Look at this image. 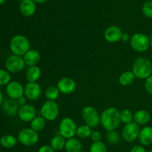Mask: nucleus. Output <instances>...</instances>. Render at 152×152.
<instances>
[{
    "label": "nucleus",
    "instance_id": "obj_9",
    "mask_svg": "<svg viewBox=\"0 0 152 152\" xmlns=\"http://www.w3.org/2000/svg\"><path fill=\"white\" fill-rule=\"evenodd\" d=\"M140 131V125L132 122L124 125L122 130V137L127 142H133L138 139Z\"/></svg>",
    "mask_w": 152,
    "mask_h": 152
},
{
    "label": "nucleus",
    "instance_id": "obj_21",
    "mask_svg": "<svg viewBox=\"0 0 152 152\" xmlns=\"http://www.w3.org/2000/svg\"><path fill=\"white\" fill-rule=\"evenodd\" d=\"M66 152H80L83 150V144L75 137L68 139L65 145Z\"/></svg>",
    "mask_w": 152,
    "mask_h": 152
},
{
    "label": "nucleus",
    "instance_id": "obj_32",
    "mask_svg": "<svg viewBox=\"0 0 152 152\" xmlns=\"http://www.w3.org/2000/svg\"><path fill=\"white\" fill-rule=\"evenodd\" d=\"M10 72L7 69H0V86L7 85L10 81Z\"/></svg>",
    "mask_w": 152,
    "mask_h": 152
},
{
    "label": "nucleus",
    "instance_id": "obj_23",
    "mask_svg": "<svg viewBox=\"0 0 152 152\" xmlns=\"http://www.w3.org/2000/svg\"><path fill=\"white\" fill-rule=\"evenodd\" d=\"M136 77L132 71H125L119 77V82L123 86H128L132 85L134 82Z\"/></svg>",
    "mask_w": 152,
    "mask_h": 152
},
{
    "label": "nucleus",
    "instance_id": "obj_12",
    "mask_svg": "<svg viewBox=\"0 0 152 152\" xmlns=\"http://www.w3.org/2000/svg\"><path fill=\"white\" fill-rule=\"evenodd\" d=\"M56 86L60 93L69 95L73 93L77 89V83L74 79L69 77H64L58 80Z\"/></svg>",
    "mask_w": 152,
    "mask_h": 152
},
{
    "label": "nucleus",
    "instance_id": "obj_37",
    "mask_svg": "<svg viewBox=\"0 0 152 152\" xmlns=\"http://www.w3.org/2000/svg\"><path fill=\"white\" fill-rule=\"evenodd\" d=\"M38 152H55V151L50 145H44L39 148Z\"/></svg>",
    "mask_w": 152,
    "mask_h": 152
},
{
    "label": "nucleus",
    "instance_id": "obj_10",
    "mask_svg": "<svg viewBox=\"0 0 152 152\" xmlns=\"http://www.w3.org/2000/svg\"><path fill=\"white\" fill-rule=\"evenodd\" d=\"M25 65L23 57L16 55L8 57L5 61L6 69L11 73L20 72L25 69Z\"/></svg>",
    "mask_w": 152,
    "mask_h": 152
},
{
    "label": "nucleus",
    "instance_id": "obj_6",
    "mask_svg": "<svg viewBox=\"0 0 152 152\" xmlns=\"http://www.w3.org/2000/svg\"><path fill=\"white\" fill-rule=\"evenodd\" d=\"M77 125L75 121L70 117H65L59 124V134L66 139L74 137L77 134Z\"/></svg>",
    "mask_w": 152,
    "mask_h": 152
},
{
    "label": "nucleus",
    "instance_id": "obj_26",
    "mask_svg": "<svg viewBox=\"0 0 152 152\" xmlns=\"http://www.w3.org/2000/svg\"><path fill=\"white\" fill-rule=\"evenodd\" d=\"M46 126V120L42 116H36L31 122V128L37 132L42 131Z\"/></svg>",
    "mask_w": 152,
    "mask_h": 152
},
{
    "label": "nucleus",
    "instance_id": "obj_36",
    "mask_svg": "<svg viewBox=\"0 0 152 152\" xmlns=\"http://www.w3.org/2000/svg\"><path fill=\"white\" fill-rule=\"evenodd\" d=\"M130 152H146V150L142 145H135L131 148Z\"/></svg>",
    "mask_w": 152,
    "mask_h": 152
},
{
    "label": "nucleus",
    "instance_id": "obj_45",
    "mask_svg": "<svg viewBox=\"0 0 152 152\" xmlns=\"http://www.w3.org/2000/svg\"><path fill=\"white\" fill-rule=\"evenodd\" d=\"M18 1H23V0H18Z\"/></svg>",
    "mask_w": 152,
    "mask_h": 152
},
{
    "label": "nucleus",
    "instance_id": "obj_15",
    "mask_svg": "<svg viewBox=\"0 0 152 152\" xmlns=\"http://www.w3.org/2000/svg\"><path fill=\"white\" fill-rule=\"evenodd\" d=\"M123 31L117 25H111L104 31V38L107 42L111 43H117L121 40Z\"/></svg>",
    "mask_w": 152,
    "mask_h": 152
},
{
    "label": "nucleus",
    "instance_id": "obj_41",
    "mask_svg": "<svg viewBox=\"0 0 152 152\" xmlns=\"http://www.w3.org/2000/svg\"><path fill=\"white\" fill-rule=\"evenodd\" d=\"M3 101H4V96H3L2 92H1V90H0V106L2 104Z\"/></svg>",
    "mask_w": 152,
    "mask_h": 152
},
{
    "label": "nucleus",
    "instance_id": "obj_2",
    "mask_svg": "<svg viewBox=\"0 0 152 152\" xmlns=\"http://www.w3.org/2000/svg\"><path fill=\"white\" fill-rule=\"evenodd\" d=\"M132 71L136 78L146 79L152 75V62L145 57H140L134 61Z\"/></svg>",
    "mask_w": 152,
    "mask_h": 152
},
{
    "label": "nucleus",
    "instance_id": "obj_46",
    "mask_svg": "<svg viewBox=\"0 0 152 152\" xmlns=\"http://www.w3.org/2000/svg\"><path fill=\"white\" fill-rule=\"evenodd\" d=\"M148 152H152V150H151V151H148Z\"/></svg>",
    "mask_w": 152,
    "mask_h": 152
},
{
    "label": "nucleus",
    "instance_id": "obj_40",
    "mask_svg": "<svg viewBox=\"0 0 152 152\" xmlns=\"http://www.w3.org/2000/svg\"><path fill=\"white\" fill-rule=\"evenodd\" d=\"M33 1H35L37 4H43V3H45L48 0H33Z\"/></svg>",
    "mask_w": 152,
    "mask_h": 152
},
{
    "label": "nucleus",
    "instance_id": "obj_11",
    "mask_svg": "<svg viewBox=\"0 0 152 152\" xmlns=\"http://www.w3.org/2000/svg\"><path fill=\"white\" fill-rule=\"evenodd\" d=\"M41 93V86L37 82H28L24 86V95L30 101H37Z\"/></svg>",
    "mask_w": 152,
    "mask_h": 152
},
{
    "label": "nucleus",
    "instance_id": "obj_20",
    "mask_svg": "<svg viewBox=\"0 0 152 152\" xmlns=\"http://www.w3.org/2000/svg\"><path fill=\"white\" fill-rule=\"evenodd\" d=\"M151 120V115L147 110H139L134 113V122L137 125H145Z\"/></svg>",
    "mask_w": 152,
    "mask_h": 152
},
{
    "label": "nucleus",
    "instance_id": "obj_17",
    "mask_svg": "<svg viewBox=\"0 0 152 152\" xmlns=\"http://www.w3.org/2000/svg\"><path fill=\"white\" fill-rule=\"evenodd\" d=\"M19 10L24 16L30 17L37 10V3L33 0H23L19 4Z\"/></svg>",
    "mask_w": 152,
    "mask_h": 152
},
{
    "label": "nucleus",
    "instance_id": "obj_42",
    "mask_svg": "<svg viewBox=\"0 0 152 152\" xmlns=\"http://www.w3.org/2000/svg\"><path fill=\"white\" fill-rule=\"evenodd\" d=\"M5 1H6V0H0V5H1V4H4V3L5 2Z\"/></svg>",
    "mask_w": 152,
    "mask_h": 152
},
{
    "label": "nucleus",
    "instance_id": "obj_25",
    "mask_svg": "<svg viewBox=\"0 0 152 152\" xmlns=\"http://www.w3.org/2000/svg\"><path fill=\"white\" fill-rule=\"evenodd\" d=\"M18 139L11 134H6L0 139V144L5 148H12L16 145Z\"/></svg>",
    "mask_w": 152,
    "mask_h": 152
},
{
    "label": "nucleus",
    "instance_id": "obj_43",
    "mask_svg": "<svg viewBox=\"0 0 152 152\" xmlns=\"http://www.w3.org/2000/svg\"><path fill=\"white\" fill-rule=\"evenodd\" d=\"M150 47H151L152 49V39L151 40H150Z\"/></svg>",
    "mask_w": 152,
    "mask_h": 152
},
{
    "label": "nucleus",
    "instance_id": "obj_29",
    "mask_svg": "<svg viewBox=\"0 0 152 152\" xmlns=\"http://www.w3.org/2000/svg\"><path fill=\"white\" fill-rule=\"evenodd\" d=\"M107 146L103 142H93L89 148V152H107Z\"/></svg>",
    "mask_w": 152,
    "mask_h": 152
},
{
    "label": "nucleus",
    "instance_id": "obj_33",
    "mask_svg": "<svg viewBox=\"0 0 152 152\" xmlns=\"http://www.w3.org/2000/svg\"><path fill=\"white\" fill-rule=\"evenodd\" d=\"M142 13L145 17L152 19V0L144 3L142 7Z\"/></svg>",
    "mask_w": 152,
    "mask_h": 152
},
{
    "label": "nucleus",
    "instance_id": "obj_13",
    "mask_svg": "<svg viewBox=\"0 0 152 152\" xmlns=\"http://www.w3.org/2000/svg\"><path fill=\"white\" fill-rule=\"evenodd\" d=\"M18 116L22 122H31L37 116V110L32 104H26L19 107Z\"/></svg>",
    "mask_w": 152,
    "mask_h": 152
},
{
    "label": "nucleus",
    "instance_id": "obj_14",
    "mask_svg": "<svg viewBox=\"0 0 152 152\" xmlns=\"http://www.w3.org/2000/svg\"><path fill=\"white\" fill-rule=\"evenodd\" d=\"M6 93L9 98L17 100L24 95V86L22 83L16 80L10 81L6 86Z\"/></svg>",
    "mask_w": 152,
    "mask_h": 152
},
{
    "label": "nucleus",
    "instance_id": "obj_4",
    "mask_svg": "<svg viewBox=\"0 0 152 152\" xmlns=\"http://www.w3.org/2000/svg\"><path fill=\"white\" fill-rule=\"evenodd\" d=\"M40 113L46 121L52 122L56 120L59 115V104L56 101L47 100L42 105Z\"/></svg>",
    "mask_w": 152,
    "mask_h": 152
},
{
    "label": "nucleus",
    "instance_id": "obj_18",
    "mask_svg": "<svg viewBox=\"0 0 152 152\" xmlns=\"http://www.w3.org/2000/svg\"><path fill=\"white\" fill-rule=\"evenodd\" d=\"M140 145L143 146H148L152 144V127L145 126L140 129L138 136Z\"/></svg>",
    "mask_w": 152,
    "mask_h": 152
},
{
    "label": "nucleus",
    "instance_id": "obj_22",
    "mask_svg": "<svg viewBox=\"0 0 152 152\" xmlns=\"http://www.w3.org/2000/svg\"><path fill=\"white\" fill-rule=\"evenodd\" d=\"M42 75L41 69L38 66H29L26 72V79L28 82H37Z\"/></svg>",
    "mask_w": 152,
    "mask_h": 152
},
{
    "label": "nucleus",
    "instance_id": "obj_44",
    "mask_svg": "<svg viewBox=\"0 0 152 152\" xmlns=\"http://www.w3.org/2000/svg\"><path fill=\"white\" fill-rule=\"evenodd\" d=\"M80 152H88V151H83V150H82L81 151H80Z\"/></svg>",
    "mask_w": 152,
    "mask_h": 152
},
{
    "label": "nucleus",
    "instance_id": "obj_31",
    "mask_svg": "<svg viewBox=\"0 0 152 152\" xmlns=\"http://www.w3.org/2000/svg\"><path fill=\"white\" fill-rule=\"evenodd\" d=\"M106 138L108 142L112 145L117 144L120 141V135L116 130L115 131H108Z\"/></svg>",
    "mask_w": 152,
    "mask_h": 152
},
{
    "label": "nucleus",
    "instance_id": "obj_27",
    "mask_svg": "<svg viewBox=\"0 0 152 152\" xmlns=\"http://www.w3.org/2000/svg\"><path fill=\"white\" fill-rule=\"evenodd\" d=\"M92 129H93V128H91L90 126L86 125V124L82 125H80V126L77 127V134H76V135H77V137H79L80 139H88L89 138V137H91V133L92 131H93Z\"/></svg>",
    "mask_w": 152,
    "mask_h": 152
},
{
    "label": "nucleus",
    "instance_id": "obj_24",
    "mask_svg": "<svg viewBox=\"0 0 152 152\" xmlns=\"http://www.w3.org/2000/svg\"><path fill=\"white\" fill-rule=\"evenodd\" d=\"M65 142H66V139L64 138L60 134L56 135L50 141V145H49L56 151H61L65 148Z\"/></svg>",
    "mask_w": 152,
    "mask_h": 152
},
{
    "label": "nucleus",
    "instance_id": "obj_34",
    "mask_svg": "<svg viewBox=\"0 0 152 152\" xmlns=\"http://www.w3.org/2000/svg\"><path fill=\"white\" fill-rule=\"evenodd\" d=\"M145 89L148 94L152 95V75L149 77L145 79V83H144Z\"/></svg>",
    "mask_w": 152,
    "mask_h": 152
},
{
    "label": "nucleus",
    "instance_id": "obj_39",
    "mask_svg": "<svg viewBox=\"0 0 152 152\" xmlns=\"http://www.w3.org/2000/svg\"><path fill=\"white\" fill-rule=\"evenodd\" d=\"M130 39H131V37H130V35L128 34V33H126V32L123 33V35H122V37H121L122 41L129 42V41H130Z\"/></svg>",
    "mask_w": 152,
    "mask_h": 152
},
{
    "label": "nucleus",
    "instance_id": "obj_19",
    "mask_svg": "<svg viewBox=\"0 0 152 152\" xmlns=\"http://www.w3.org/2000/svg\"><path fill=\"white\" fill-rule=\"evenodd\" d=\"M23 59L25 61V64L28 66H37L41 60V55L37 50L30 49L24 55Z\"/></svg>",
    "mask_w": 152,
    "mask_h": 152
},
{
    "label": "nucleus",
    "instance_id": "obj_16",
    "mask_svg": "<svg viewBox=\"0 0 152 152\" xmlns=\"http://www.w3.org/2000/svg\"><path fill=\"white\" fill-rule=\"evenodd\" d=\"M19 107L20 106L19 105L16 100L12 99L10 98L4 100L1 104V108L4 113L10 116H13L18 114Z\"/></svg>",
    "mask_w": 152,
    "mask_h": 152
},
{
    "label": "nucleus",
    "instance_id": "obj_7",
    "mask_svg": "<svg viewBox=\"0 0 152 152\" xmlns=\"http://www.w3.org/2000/svg\"><path fill=\"white\" fill-rule=\"evenodd\" d=\"M150 39L143 33H136L131 37L130 45L132 49L136 52H144L150 47Z\"/></svg>",
    "mask_w": 152,
    "mask_h": 152
},
{
    "label": "nucleus",
    "instance_id": "obj_5",
    "mask_svg": "<svg viewBox=\"0 0 152 152\" xmlns=\"http://www.w3.org/2000/svg\"><path fill=\"white\" fill-rule=\"evenodd\" d=\"M82 118L87 125L96 128L100 125V115L92 106H86L82 110Z\"/></svg>",
    "mask_w": 152,
    "mask_h": 152
},
{
    "label": "nucleus",
    "instance_id": "obj_35",
    "mask_svg": "<svg viewBox=\"0 0 152 152\" xmlns=\"http://www.w3.org/2000/svg\"><path fill=\"white\" fill-rule=\"evenodd\" d=\"M91 139L92 142H99L102 139V134L99 131H93L91 135Z\"/></svg>",
    "mask_w": 152,
    "mask_h": 152
},
{
    "label": "nucleus",
    "instance_id": "obj_3",
    "mask_svg": "<svg viewBox=\"0 0 152 152\" xmlns=\"http://www.w3.org/2000/svg\"><path fill=\"white\" fill-rule=\"evenodd\" d=\"M30 41L25 36L17 34L12 37L10 42V49L13 55L24 56L30 50Z\"/></svg>",
    "mask_w": 152,
    "mask_h": 152
},
{
    "label": "nucleus",
    "instance_id": "obj_30",
    "mask_svg": "<svg viewBox=\"0 0 152 152\" xmlns=\"http://www.w3.org/2000/svg\"><path fill=\"white\" fill-rule=\"evenodd\" d=\"M120 120L125 125L134 122V113L129 109H124L120 111Z\"/></svg>",
    "mask_w": 152,
    "mask_h": 152
},
{
    "label": "nucleus",
    "instance_id": "obj_38",
    "mask_svg": "<svg viewBox=\"0 0 152 152\" xmlns=\"http://www.w3.org/2000/svg\"><path fill=\"white\" fill-rule=\"evenodd\" d=\"M16 101H17V103L19 104V106L25 105V104H27V98L25 96H24V95H22L20 98H18V99L16 100Z\"/></svg>",
    "mask_w": 152,
    "mask_h": 152
},
{
    "label": "nucleus",
    "instance_id": "obj_28",
    "mask_svg": "<svg viewBox=\"0 0 152 152\" xmlns=\"http://www.w3.org/2000/svg\"><path fill=\"white\" fill-rule=\"evenodd\" d=\"M59 89L56 86H50L47 88L45 92V95L46 98L50 101H56L59 96Z\"/></svg>",
    "mask_w": 152,
    "mask_h": 152
},
{
    "label": "nucleus",
    "instance_id": "obj_8",
    "mask_svg": "<svg viewBox=\"0 0 152 152\" xmlns=\"http://www.w3.org/2000/svg\"><path fill=\"white\" fill-rule=\"evenodd\" d=\"M18 142L22 145L33 146L39 142V136L38 132L31 128H25L19 131L17 136Z\"/></svg>",
    "mask_w": 152,
    "mask_h": 152
},
{
    "label": "nucleus",
    "instance_id": "obj_1",
    "mask_svg": "<svg viewBox=\"0 0 152 152\" xmlns=\"http://www.w3.org/2000/svg\"><path fill=\"white\" fill-rule=\"evenodd\" d=\"M120 123V111L116 107H108L100 114V125L107 131H115Z\"/></svg>",
    "mask_w": 152,
    "mask_h": 152
}]
</instances>
